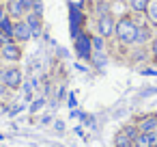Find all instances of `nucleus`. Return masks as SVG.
Returning a JSON list of instances; mask_svg holds the SVG:
<instances>
[{"label": "nucleus", "mask_w": 157, "mask_h": 147, "mask_svg": "<svg viewBox=\"0 0 157 147\" xmlns=\"http://www.w3.org/2000/svg\"><path fill=\"white\" fill-rule=\"evenodd\" d=\"M136 31H138V22L133 20V15H123L121 20H116L114 39H116L121 46H133V41H136Z\"/></svg>", "instance_id": "nucleus-1"}, {"label": "nucleus", "mask_w": 157, "mask_h": 147, "mask_svg": "<svg viewBox=\"0 0 157 147\" xmlns=\"http://www.w3.org/2000/svg\"><path fill=\"white\" fill-rule=\"evenodd\" d=\"M0 82H5L7 89L15 91V89H20V87L24 84V74H22V69H20L17 65L2 67V69H0Z\"/></svg>", "instance_id": "nucleus-2"}, {"label": "nucleus", "mask_w": 157, "mask_h": 147, "mask_svg": "<svg viewBox=\"0 0 157 147\" xmlns=\"http://www.w3.org/2000/svg\"><path fill=\"white\" fill-rule=\"evenodd\" d=\"M114 28H116V20L112 18V13H105V15L97 18V35H101L103 39L114 37Z\"/></svg>", "instance_id": "nucleus-3"}, {"label": "nucleus", "mask_w": 157, "mask_h": 147, "mask_svg": "<svg viewBox=\"0 0 157 147\" xmlns=\"http://www.w3.org/2000/svg\"><path fill=\"white\" fill-rule=\"evenodd\" d=\"M22 43L17 41H11V43H5V46H0V59H5L9 63H17L22 61Z\"/></svg>", "instance_id": "nucleus-4"}, {"label": "nucleus", "mask_w": 157, "mask_h": 147, "mask_svg": "<svg viewBox=\"0 0 157 147\" xmlns=\"http://www.w3.org/2000/svg\"><path fill=\"white\" fill-rule=\"evenodd\" d=\"M133 123L138 125L140 134L155 132V130H157V112H144V115L136 117V119H133Z\"/></svg>", "instance_id": "nucleus-5"}, {"label": "nucleus", "mask_w": 157, "mask_h": 147, "mask_svg": "<svg viewBox=\"0 0 157 147\" xmlns=\"http://www.w3.org/2000/svg\"><path fill=\"white\" fill-rule=\"evenodd\" d=\"M24 22L28 24V28H30V33H33V39H39L41 33H43V15H37V13L28 11V13L24 15Z\"/></svg>", "instance_id": "nucleus-6"}, {"label": "nucleus", "mask_w": 157, "mask_h": 147, "mask_svg": "<svg viewBox=\"0 0 157 147\" xmlns=\"http://www.w3.org/2000/svg\"><path fill=\"white\" fill-rule=\"evenodd\" d=\"M30 39H33V33H30L28 24H26L24 20L13 22V41H17V43H26V41H30Z\"/></svg>", "instance_id": "nucleus-7"}, {"label": "nucleus", "mask_w": 157, "mask_h": 147, "mask_svg": "<svg viewBox=\"0 0 157 147\" xmlns=\"http://www.w3.org/2000/svg\"><path fill=\"white\" fill-rule=\"evenodd\" d=\"M75 52L80 59H88L90 61V54H93V46H90V35H78L75 37Z\"/></svg>", "instance_id": "nucleus-8"}, {"label": "nucleus", "mask_w": 157, "mask_h": 147, "mask_svg": "<svg viewBox=\"0 0 157 147\" xmlns=\"http://www.w3.org/2000/svg\"><path fill=\"white\" fill-rule=\"evenodd\" d=\"M5 9H7V15H9L13 22L24 20V15L28 13L26 7L22 5V0H7V2H5Z\"/></svg>", "instance_id": "nucleus-9"}, {"label": "nucleus", "mask_w": 157, "mask_h": 147, "mask_svg": "<svg viewBox=\"0 0 157 147\" xmlns=\"http://www.w3.org/2000/svg\"><path fill=\"white\" fill-rule=\"evenodd\" d=\"M151 41H153V31H151V26L138 22V31H136V41H133V46H146V43H151Z\"/></svg>", "instance_id": "nucleus-10"}, {"label": "nucleus", "mask_w": 157, "mask_h": 147, "mask_svg": "<svg viewBox=\"0 0 157 147\" xmlns=\"http://www.w3.org/2000/svg\"><path fill=\"white\" fill-rule=\"evenodd\" d=\"M133 147H157V130L146 132V134H138L133 138Z\"/></svg>", "instance_id": "nucleus-11"}, {"label": "nucleus", "mask_w": 157, "mask_h": 147, "mask_svg": "<svg viewBox=\"0 0 157 147\" xmlns=\"http://www.w3.org/2000/svg\"><path fill=\"white\" fill-rule=\"evenodd\" d=\"M148 5H151V0H129V9L138 15H144L148 11Z\"/></svg>", "instance_id": "nucleus-12"}, {"label": "nucleus", "mask_w": 157, "mask_h": 147, "mask_svg": "<svg viewBox=\"0 0 157 147\" xmlns=\"http://www.w3.org/2000/svg\"><path fill=\"white\" fill-rule=\"evenodd\" d=\"M114 147H133V141H131L123 130H118L116 136H114Z\"/></svg>", "instance_id": "nucleus-13"}, {"label": "nucleus", "mask_w": 157, "mask_h": 147, "mask_svg": "<svg viewBox=\"0 0 157 147\" xmlns=\"http://www.w3.org/2000/svg\"><path fill=\"white\" fill-rule=\"evenodd\" d=\"M105 41H108V39H103L101 35H93V37H90L93 52H103V50H105Z\"/></svg>", "instance_id": "nucleus-14"}, {"label": "nucleus", "mask_w": 157, "mask_h": 147, "mask_svg": "<svg viewBox=\"0 0 157 147\" xmlns=\"http://www.w3.org/2000/svg\"><path fill=\"white\" fill-rule=\"evenodd\" d=\"M121 130H123V132H125V134H127V136H129L131 141H133V138H136V136L140 134V130H138V125H136L133 121H129V123H125V125H123Z\"/></svg>", "instance_id": "nucleus-15"}, {"label": "nucleus", "mask_w": 157, "mask_h": 147, "mask_svg": "<svg viewBox=\"0 0 157 147\" xmlns=\"http://www.w3.org/2000/svg\"><path fill=\"white\" fill-rule=\"evenodd\" d=\"M0 31H2L5 35H11V37H13V20H11L9 15L0 20Z\"/></svg>", "instance_id": "nucleus-16"}, {"label": "nucleus", "mask_w": 157, "mask_h": 147, "mask_svg": "<svg viewBox=\"0 0 157 147\" xmlns=\"http://www.w3.org/2000/svg\"><path fill=\"white\" fill-rule=\"evenodd\" d=\"M90 59H93V63H95L97 67H103V63H105L103 52H93V54H90Z\"/></svg>", "instance_id": "nucleus-17"}, {"label": "nucleus", "mask_w": 157, "mask_h": 147, "mask_svg": "<svg viewBox=\"0 0 157 147\" xmlns=\"http://www.w3.org/2000/svg\"><path fill=\"white\" fill-rule=\"evenodd\" d=\"M105 13H110V7H108V2L101 0V2H97V18L99 15H105Z\"/></svg>", "instance_id": "nucleus-18"}, {"label": "nucleus", "mask_w": 157, "mask_h": 147, "mask_svg": "<svg viewBox=\"0 0 157 147\" xmlns=\"http://www.w3.org/2000/svg\"><path fill=\"white\" fill-rule=\"evenodd\" d=\"M33 13H37V15H43V2L41 0H35V5H33V9H30Z\"/></svg>", "instance_id": "nucleus-19"}, {"label": "nucleus", "mask_w": 157, "mask_h": 147, "mask_svg": "<svg viewBox=\"0 0 157 147\" xmlns=\"http://www.w3.org/2000/svg\"><path fill=\"white\" fill-rule=\"evenodd\" d=\"M43 104H45V97H39V100H35V102H33V106H30V112H37V110L43 106Z\"/></svg>", "instance_id": "nucleus-20"}, {"label": "nucleus", "mask_w": 157, "mask_h": 147, "mask_svg": "<svg viewBox=\"0 0 157 147\" xmlns=\"http://www.w3.org/2000/svg\"><path fill=\"white\" fill-rule=\"evenodd\" d=\"M151 56L157 63V37H153V41H151Z\"/></svg>", "instance_id": "nucleus-21"}, {"label": "nucleus", "mask_w": 157, "mask_h": 147, "mask_svg": "<svg viewBox=\"0 0 157 147\" xmlns=\"http://www.w3.org/2000/svg\"><path fill=\"white\" fill-rule=\"evenodd\" d=\"M7 95H9L7 84H5V82H0V100H7Z\"/></svg>", "instance_id": "nucleus-22"}, {"label": "nucleus", "mask_w": 157, "mask_h": 147, "mask_svg": "<svg viewBox=\"0 0 157 147\" xmlns=\"http://www.w3.org/2000/svg\"><path fill=\"white\" fill-rule=\"evenodd\" d=\"M22 5L26 7V11H30V9H33V5H35V0H22Z\"/></svg>", "instance_id": "nucleus-23"}, {"label": "nucleus", "mask_w": 157, "mask_h": 147, "mask_svg": "<svg viewBox=\"0 0 157 147\" xmlns=\"http://www.w3.org/2000/svg\"><path fill=\"white\" fill-rule=\"evenodd\" d=\"M2 18H7V9H5L2 2H0V20H2Z\"/></svg>", "instance_id": "nucleus-24"}, {"label": "nucleus", "mask_w": 157, "mask_h": 147, "mask_svg": "<svg viewBox=\"0 0 157 147\" xmlns=\"http://www.w3.org/2000/svg\"><path fill=\"white\" fill-rule=\"evenodd\" d=\"M142 74H144V76H155L157 69H142Z\"/></svg>", "instance_id": "nucleus-25"}, {"label": "nucleus", "mask_w": 157, "mask_h": 147, "mask_svg": "<svg viewBox=\"0 0 157 147\" xmlns=\"http://www.w3.org/2000/svg\"><path fill=\"white\" fill-rule=\"evenodd\" d=\"M54 125H56V130H58V132H63V130H65V123H63V121H56Z\"/></svg>", "instance_id": "nucleus-26"}, {"label": "nucleus", "mask_w": 157, "mask_h": 147, "mask_svg": "<svg viewBox=\"0 0 157 147\" xmlns=\"http://www.w3.org/2000/svg\"><path fill=\"white\" fill-rule=\"evenodd\" d=\"M69 106H71V108H73V106H75V97H73V93H71V95H69Z\"/></svg>", "instance_id": "nucleus-27"}, {"label": "nucleus", "mask_w": 157, "mask_h": 147, "mask_svg": "<svg viewBox=\"0 0 157 147\" xmlns=\"http://www.w3.org/2000/svg\"><path fill=\"white\" fill-rule=\"evenodd\" d=\"M0 2H7V0H0Z\"/></svg>", "instance_id": "nucleus-28"}]
</instances>
